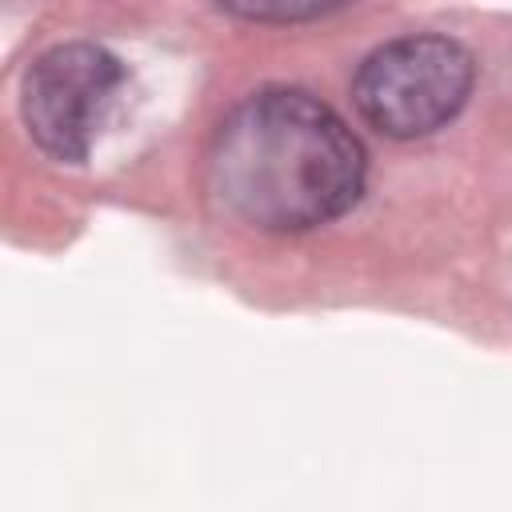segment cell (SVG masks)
<instances>
[{
    "mask_svg": "<svg viewBox=\"0 0 512 512\" xmlns=\"http://www.w3.org/2000/svg\"><path fill=\"white\" fill-rule=\"evenodd\" d=\"M356 132L304 88H260L240 100L208 148L212 200L260 232H308L344 216L364 192Z\"/></svg>",
    "mask_w": 512,
    "mask_h": 512,
    "instance_id": "6da1fadb",
    "label": "cell"
},
{
    "mask_svg": "<svg viewBox=\"0 0 512 512\" xmlns=\"http://www.w3.org/2000/svg\"><path fill=\"white\" fill-rule=\"evenodd\" d=\"M476 80L472 52L436 32L400 36L376 48L352 80L356 112L392 140H416L444 128Z\"/></svg>",
    "mask_w": 512,
    "mask_h": 512,
    "instance_id": "7a4b0ae2",
    "label": "cell"
},
{
    "mask_svg": "<svg viewBox=\"0 0 512 512\" xmlns=\"http://www.w3.org/2000/svg\"><path fill=\"white\" fill-rule=\"evenodd\" d=\"M120 84L124 64L100 44L72 40L40 52L20 88V116L32 144L60 164H80L100 136Z\"/></svg>",
    "mask_w": 512,
    "mask_h": 512,
    "instance_id": "3957f363",
    "label": "cell"
},
{
    "mask_svg": "<svg viewBox=\"0 0 512 512\" xmlns=\"http://www.w3.org/2000/svg\"><path fill=\"white\" fill-rule=\"evenodd\" d=\"M348 4L356 0H216V8H224L228 16L256 20V24H300V20L340 12Z\"/></svg>",
    "mask_w": 512,
    "mask_h": 512,
    "instance_id": "277c9868",
    "label": "cell"
}]
</instances>
